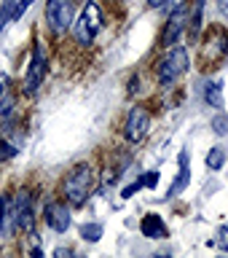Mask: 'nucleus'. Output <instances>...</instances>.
<instances>
[{"label":"nucleus","instance_id":"1","mask_svg":"<svg viewBox=\"0 0 228 258\" xmlns=\"http://www.w3.org/2000/svg\"><path fill=\"white\" fill-rule=\"evenodd\" d=\"M92 188H94V172L89 164H78L64 180V197H67L70 205H84Z\"/></svg>","mask_w":228,"mask_h":258},{"label":"nucleus","instance_id":"2","mask_svg":"<svg viewBox=\"0 0 228 258\" xmlns=\"http://www.w3.org/2000/svg\"><path fill=\"white\" fill-rule=\"evenodd\" d=\"M185 70H188V51H185V48H172V51L159 62V81H161V86H172Z\"/></svg>","mask_w":228,"mask_h":258},{"label":"nucleus","instance_id":"3","mask_svg":"<svg viewBox=\"0 0 228 258\" xmlns=\"http://www.w3.org/2000/svg\"><path fill=\"white\" fill-rule=\"evenodd\" d=\"M72 16H75V6L72 0H48L46 3V19L48 27L54 32H64L72 27Z\"/></svg>","mask_w":228,"mask_h":258},{"label":"nucleus","instance_id":"4","mask_svg":"<svg viewBox=\"0 0 228 258\" xmlns=\"http://www.w3.org/2000/svg\"><path fill=\"white\" fill-rule=\"evenodd\" d=\"M148 132H150V113L137 105V108H132V113H129V118H126L124 135H126L129 143H140V140H145Z\"/></svg>","mask_w":228,"mask_h":258},{"label":"nucleus","instance_id":"5","mask_svg":"<svg viewBox=\"0 0 228 258\" xmlns=\"http://www.w3.org/2000/svg\"><path fill=\"white\" fill-rule=\"evenodd\" d=\"M43 76H46V54H43V46H35L32 48V62H30V73L24 78V92L27 94H35L38 86L43 84Z\"/></svg>","mask_w":228,"mask_h":258},{"label":"nucleus","instance_id":"6","mask_svg":"<svg viewBox=\"0 0 228 258\" xmlns=\"http://www.w3.org/2000/svg\"><path fill=\"white\" fill-rule=\"evenodd\" d=\"M185 24H188V11H185V8H177V11L169 16L164 32H161V46L172 48V43H177V38H180Z\"/></svg>","mask_w":228,"mask_h":258},{"label":"nucleus","instance_id":"7","mask_svg":"<svg viewBox=\"0 0 228 258\" xmlns=\"http://www.w3.org/2000/svg\"><path fill=\"white\" fill-rule=\"evenodd\" d=\"M43 215H46V223L51 226L54 231L64 234L70 229V210L64 207V202H48Z\"/></svg>","mask_w":228,"mask_h":258},{"label":"nucleus","instance_id":"8","mask_svg":"<svg viewBox=\"0 0 228 258\" xmlns=\"http://www.w3.org/2000/svg\"><path fill=\"white\" fill-rule=\"evenodd\" d=\"M16 226H19L22 231H27V234L35 231V215H32V197H30V191L19 194V205H16Z\"/></svg>","mask_w":228,"mask_h":258},{"label":"nucleus","instance_id":"9","mask_svg":"<svg viewBox=\"0 0 228 258\" xmlns=\"http://www.w3.org/2000/svg\"><path fill=\"white\" fill-rule=\"evenodd\" d=\"M140 229H142L145 237H153V239H164L167 237V226H164V221H161V215H156V213L145 215Z\"/></svg>","mask_w":228,"mask_h":258},{"label":"nucleus","instance_id":"10","mask_svg":"<svg viewBox=\"0 0 228 258\" xmlns=\"http://www.w3.org/2000/svg\"><path fill=\"white\" fill-rule=\"evenodd\" d=\"M72 24H75V38H78V43H81V46H89V43H92V40L97 38L94 27L89 24V19H86L84 14H81V16H78V22H72Z\"/></svg>","mask_w":228,"mask_h":258},{"label":"nucleus","instance_id":"11","mask_svg":"<svg viewBox=\"0 0 228 258\" xmlns=\"http://www.w3.org/2000/svg\"><path fill=\"white\" fill-rule=\"evenodd\" d=\"M191 175H188V156H180V175H177V180L172 183V188H169V197H177V194H183V188L188 185Z\"/></svg>","mask_w":228,"mask_h":258},{"label":"nucleus","instance_id":"12","mask_svg":"<svg viewBox=\"0 0 228 258\" xmlns=\"http://www.w3.org/2000/svg\"><path fill=\"white\" fill-rule=\"evenodd\" d=\"M204 100H207L209 108H223V84H220V81H212V84H207Z\"/></svg>","mask_w":228,"mask_h":258},{"label":"nucleus","instance_id":"13","mask_svg":"<svg viewBox=\"0 0 228 258\" xmlns=\"http://www.w3.org/2000/svg\"><path fill=\"white\" fill-rule=\"evenodd\" d=\"M14 8H16V0H3V8H0V32H3L6 24L14 19Z\"/></svg>","mask_w":228,"mask_h":258},{"label":"nucleus","instance_id":"14","mask_svg":"<svg viewBox=\"0 0 228 258\" xmlns=\"http://www.w3.org/2000/svg\"><path fill=\"white\" fill-rule=\"evenodd\" d=\"M225 164V151L223 148H212L207 153V167L209 169H220Z\"/></svg>","mask_w":228,"mask_h":258},{"label":"nucleus","instance_id":"15","mask_svg":"<svg viewBox=\"0 0 228 258\" xmlns=\"http://www.w3.org/2000/svg\"><path fill=\"white\" fill-rule=\"evenodd\" d=\"M81 237L89 239V242H97L102 237V226L100 223H84L81 226Z\"/></svg>","mask_w":228,"mask_h":258},{"label":"nucleus","instance_id":"16","mask_svg":"<svg viewBox=\"0 0 228 258\" xmlns=\"http://www.w3.org/2000/svg\"><path fill=\"white\" fill-rule=\"evenodd\" d=\"M212 129L217 135H228V116H223V113H217V116L212 118Z\"/></svg>","mask_w":228,"mask_h":258},{"label":"nucleus","instance_id":"17","mask_svg":"<svg viewBox=\"0 0 228 258\" xmlns=\"http://www.w3.org/2000/svg\"><path fill=\"white\" fill-rule=\"evenodd\" d=\"M14 156H16L14 145H8L6 140H0V161H8V159H14Z\"/></svg>","mask_w":228,"mask_h":258},{"label":"nucleus","instance_id":"18","mask_svg":"<svg viewBox=\"0 0 228 258\" xmlns=\"http://www.w3.org/2000/svg\"><path fill=\"white\" fill-rule=\"evenodd\" d=\"M32 6V0H16V8H14V19H22L27 14V8Z\"/></svg>","mask_w":228,"mask_h":258},{"label":"nucleus","instance_id":"19","mask_svg":"<svg viewBox=\"0 0 228 258\" xmlns=\"http://www.w3.org/2000/svg\"><path fill=\"white\" fill-rule=\"evenodd\" d=\"M217 245H220L223 250H228V229H225V226L217 229Z\"/></svg>","mask_w":228,"mask_h":258},{"label":"nucleus","instance_id":"20","mask_svg":"<svg viewBox=\"0 0 228 258\" xmlns=\"http://www.w3.org/2000/svg\"><path fill=\"white\" fill-rule=\"evenodd\" d=\"M140 180H142V185H150V188H153V185L159 183V172H148L145 177H140Z\"/></svg>","mask_w":228,"mask_h":258},{"label":"nucleus","instance_id":"21","mask_svg":"<svg viewBox=\"0 0 228 258\" xmlns=\"http://www.w3.org/2000/svg\"><path fill=\"white\" fill-rule=\"evenodd\" d=\"M11 108H14V100H11V97H8V100H3V105H0V116H8V113H11Z\"/></svg>","mask_w":228,"mask_h":258},{"label":"nucleus","instance_id":"22","mask_svg":"<svg viewBox=\"0 0 228 258\" xmlns=\"http://www.w3.org/2000/svg\"><path fill=\"white\" fill-rule=\"evenodd\" d=\"M140 188H142V180H137V183H132V185H126V188H124V197L129 199L134 191H140Z\"/></svg>","mask_w":228,"mask_h":258},{"label":"nucleus","instance_id":"23","mask_svg":"<svg viewBox=\"0 0 228 258\" xmlns=\"http://www.w3.org/2000/svg\"><path fill=\"white\" fill-rule=\"evenodd\" d=\"M217 8H220V14L228 16V0H217Z\"/></svg>","mask_w":228,"mask_h":258},{"label":"nucleus","instance_id":"24","mask_svg":"<svg viewBox=\"0 0 228 258\" xmlns=\"http://www.w3.org/2000/svg\"><path fill=\"white\" fill-rule=\"evenodd\" d=\"M164 3H169V0H148V6H150V8H161Z\"/></svg>","mask_w":228,"mask_h":258},{"label":"nucleus","instance_id":"25","mask_svg":"<svg viewBox=\"0 0 228 258\" xmlns=\"http://www.w3.org/2000/svg\"><path fill=\"white\" fill-rule=\"evenodd\" d=\"M6 86H8V76H0V94L6 92Z\"/></svg>","mask_w":228,"mask_h":258}]
</instances>
